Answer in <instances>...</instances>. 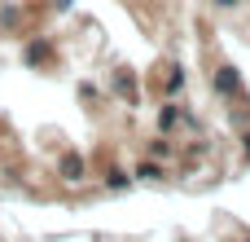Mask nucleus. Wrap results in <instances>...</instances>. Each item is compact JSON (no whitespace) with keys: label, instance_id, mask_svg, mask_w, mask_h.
<instances>
[{"label":"nucleus","instance_id":"obj_6","mask_svg":"<svg viewBox=\"0 0 250 242\" xmlns=\"http://www.w3.org/2000/svg\"><path fill=\"white\" fill-rule=\"evenodd\" d=\"M246 154H250V137H246Z\"/></svg>","mask_w":250,"mask_h":242},{"label":"nucleus","instance_id":"obj_3","mask_svg":"<svg viewBox=\"0 0 250 242\" xmlns=\"http://www.w3.org/2000/svg\"><path fill=\"white\" fill-rule=\"evenodd\" d=\"M136 176H149V181H158V176H163V172H158V168H154V163H141V172H136Z\"/></svg>","mask_w":250,"mask_h":242},{"label":"nucleus","instance_id":"obj_4","mask_svg":"<svg viewBox=\"0 0 250 242\" xmlns=\"http://www.w3.org/2000/svg\"><path fill=\"white\" fill-rule=\"evenodd\" d=\"M242 0H215V9H237Z\"/></svg>","mask_w":250,"mask_h":242},{"label":"nucleus","instance_id":"obj_1","mask_svg":"<svg viewBox=\"0 0 250 242\" xmlns=\"http://www.w3.org/2000/svg\"><path fill=\"white\" fill-rule=\"evenodd\" d=\"M215 88H220L224 97H233V93H237V71H233V66H220V71H215Z\"/></svg>","mask_w":250,"mask_h":242},{"label":"nucleus","instance_id":"obj_2","mask_svg":"<svg viewBox=\"0 0 250 242\" xmlns=\"http://www.w3.org/2000/svg\"><path fill=\"white\" fill-rule=\"evenodd\" d=\"M62 172H66V181H79V176H83V159H66Z\"/></svg>","mask_w":250,"mask_h":242},{"label":"nucleus","instance_id":"obj_5","mask_svg":"<svg viewBox=\"0 0 250 242\" xmlns=\"http://www.w3.org/2000/svg\"><path fill=\"white\" fill-rule=\"evenodd\" d=\"M53 4H57V9H70V0H53Z\"/></svg>","mask_w":250,"mask_h":242}]
</instances>
